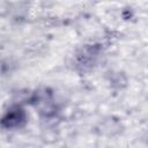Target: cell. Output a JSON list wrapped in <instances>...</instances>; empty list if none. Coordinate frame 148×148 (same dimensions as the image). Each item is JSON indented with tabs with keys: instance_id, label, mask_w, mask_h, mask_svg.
<instances>
[{
	"instance_id": "obj_1",
	"label": "cell",
	"mask_w": 148,
	"mask_h": 148,
	"mask_svg": "<svg viewBox=\"0 0 148 148\" xmlns=\"http://www.w3.org/2000/svg\"><path fill=\"white\" fill-rule=\"evenodd\" d=\"M25 119H27V116L24 110L16 106L7 111V113L1 119V125L6 128L20 127L25 123Z\"/></svg>"
}]
</instances>
